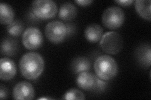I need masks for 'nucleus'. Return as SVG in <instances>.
Wrapping results in <instances>:
<instances>
[{"label": "nucleus", "instance_id": "nucleus-1", "mask_svg": "<svg viewBox=\"0 0 151 100\" xmlns=\"http://www.w3.org/2000/svg\"><path fill=\"white\" fill-rule=\"evenodd\" d=\"M45 63L42 56L35 52H30L23 55L20 61V70L23 77L28 79H35L42 74Z\"/></svg>", "mask_w": 151, "mask_h": 100}, {"label": "nucleus", "instance_id": "nucleus-2", "mask_svg": "<svg viewBox=\"0 0 151 100\" xmlns=\"http://www.w3.org/2000/svg\"><path fill=\"white\" fill-rule=\"evenodd\" d=\"M94 70L99 78L108 81L116 77L119 68L116 61L112 57L102 55L99 56L94 61Z\"/></svg>", "mask_w": 151, "mask_h": 100}, {"label": "nucleus", "instance_id": "nucleus-3", "mask_svg": "<svg viewBox=\"0 0 151 100\" xmlns=\"http://www.w3.org/2000/svg\"><path fill=\"white\" fill-rule=\"evenodd\" d=\"M78 87L86 91H95L101 92L105 89L106 83L101 80L97 76L89 71L79 73L76 79Z\"/></svg>", "mask_w": 151, "mask_h": 100}, {"label": "nucleus", "instance_id": "nucleus-4", "mask_svg": "<svg viewBox=\"0 0 151 100\" xmlns=\"http://www.w3.org/2000/svg\"><path fill=\"white\" fill-rule=\"evenodd\" d=\"M125 13L118 6H111L106 9L102 15V22L105 27L116 30L122 26L125 21Z\"/></svg>", "mask_w": 151, "mask_h": 100}, {"label": "nucleus", "instance_id": "nucleus-5", "mask_svg": "<svg viewBox=\"0 0 151 100\" xmlns=\"http://www.w3.org/2000/svg\"><path fill=\"white\" fill-rule=\"evenodd\" d=\"M101 49L109 55H116L122 50L124 41L122 36L115 31H109L104 34L100 40Z\"/></svg>", "mask_w": 151, "mask_h": 100}, {"label": "nucleus", "instance_id": "nucleus-6", "mask_svg": "<svg viewBox=\"0 0 151 100\" xmlns=\"http://www.w3.org/2000/svg\"><path fill=\"white\" fill-rule=\"evenodd\" d=\"M34 15L42 20L54 18L58 13V6L52 0H36L32 4Z\"/></svg>", "mask_w": 151, "mask_h": 100}, {"label": "nucleus", "instance_id": "nucleus-7", "mask_svg": "<svg viewBox=\"0 0 151 100\" xmlns=\"http://www.w3.org/2000/svg\"><path fill=\"white\" fill-rule=\"evenodd\" d=\"M67 26L60 21L49 22L45 26V34L50 42L53 43H60L63 42L67 36Z\"/></svg>", "mask_w": 151, "mask_h": 100}, {"label": "nucleus", "instance_id": "nucleus-8", "mask_svg": "<svg viewBox=\"0 0 151 100\" xmlns=\"http://www.w3.org/2000/svg\"><path fill=\"white\" fill-rule=\"evenodd\" d=\"M43 35L40 30L35 27L26 29L22 35V43L28 50H36L43 43Z\"/></svg>", "mask_w": 151, "mask_h": 100}, {"label": "nucleus", "instance_id": "nucleus-9", "mask_svg": "<svg viewBox=\"0 0 151 100\" xmlns=\"http://www.w3.org/2000/svg\"><path fill=\"white\" fill-rule=\"evenodd\" d=\"M35 90L29 82H21L15 85L13 89V98L14 99L30 100L34 98Z\"/></svg>", "mask_w": 151, "mask_h": 100}, {"label": "nucleus", "instance_id": "nucleus-10", "mask_svg": "<svg viewBox=\"0 0 151 100\" xmlns=\"http://www.w3.org/2000/svg\"><path fill=\"white\" fill-rule=\"evenodd\" d=\"M17 73V66L14 61L8 58L0 60V79L3 81L12 79Z\"/></svg>", "mask_w": 151, "mask_h": 100}, {"label": "nucleus", "instance_id": "nucleus-11", "mask_svg": "<svg viewBox=\"0 0 151 100\" xmlns=\"http://www.w3.org/2000/svg\"><path fill=\"white\" fill-rule=\"evenodd\" d=\"M136 58L139 63L144 68H149L151 64V48L149 44L140 46L136 50Z\"/></svg>", "mask_w": 151, "mask_h": 100}, {"label": "nucleus", "instance_id": "nucleus-12", "mask_svg": "<svg viewBox=\"0 0 151 100\" xmlns=\"http://www.w3.org/2000/svg\"><path fill=\"white\" fill-rule=\"evenodd\" d=\"M84 37L90 43H97L101 40L103 35V30L98 24L93 23L88 25L84 30Z\"/></svg>", "mask_w": 151, "mask_h": 100}, {"label": "nucleus", "instance_id": "nucleus-13", "mask_svg": "<svg viewBox=\"0 0 151 100\" xmlns=\"http://www.w3.org/2000/svg\"><path fill=\"white\" fill-rule=\"evenodd\" d=\"M77 8L71 3L67 2L61 5L59 11V17L62 20L71 21L77 16Z\"/></svg>", "mask_w": 151, "mask_h": 100}, {"label": "nucleus", "instance_id": "nucleus-14", "mask_svg": "<svg viewBox=\"0 0 151 100\" xmlns=\"http://www.w3.org/2000/svg\"><path fill=\"white\" fill-rule=\"evenodd\" d=\"M70 68L74 74L89 71L91 68V62L86 57L79 56L72 61Z\"/></svg>", "mask_w": 151, "mask_h": 100}, {"label": "nucleus", "instance_id": "nucleus-15", "mask_svg": "<svg viewBox=\"0 0 151 100\" xmlns=\"http://www.w3.org/2000/svg\"><path fill=\"white\" fill-rule=\"evenodd\" d=\"M18 51V43L16 40L9 38L4 39L1 44V53L8 56H13Z\"/></svg>", "mask_w": 151, "mask_h": 100}, {"label": "nucleus", "instance_id": "nucleus-16", "mask_svg": "<svg viewBox=\"0 0 151 100\" xmlns=\"http://www.w3.org/2000/svg\"><path fill=\"white\" fill-rule=\"evenodd\" d=\"M150 0H137L135 2V7L137 12L144 20L150 21Z\"/></svg>", "mask_w": 151, "mask_h": 100}, {"label": "nucleus", "instance_id": "nucleus-17", "mask_svg": "<svg viewBox=\"0 0 151 100\" xmlns=\"http://www.w3.org/2000/svg\"><path fill=\"white\" fill-rule=\"evenodd\" d=\"M15 12L9 4L0 3V21L1 24L9 25L13 21Z\"/></svg>", "mask_w": 151, "mask_h": 100}, {"label": "nucleus", "instance_id": "nucleus-18", "mask_svg": "<svg viewBox=\"0 0 151 100\" xmlns=\"http://www.w3.org/2000/svg\"><path fill=\"white\" fill-rule=\"evenodd\" d=\"M7 31L9 35L14 36H20L24 30V25L20 20H15L7 26Z\"/></svg>", "mask_w": 151, "mask_h": 100}, {"label": "nucleus", "instance_id": "nucleus-19", "mask_svg": "<svg viewBox=\"0 0 151 100\" xmlns=\"http://www.w3.org/2000/svg\"><path fill=\"white\" fill-rule=\"evenodd\" d=\"M63 99L68 100H83L85 99V96L83 93L80 91V90L75 88H72L69 89L68 91L64 94Z\"/></svg>", "mask_w": 151, "mask_h": 100}, {"label": "nucleus", "instance_id": "nucleus-20", "mask_svg": "<svg viewBox=\"0 0 151 100\" xmlns=\"http://www.w3.org/2000/svg\"><path fill=\"white\" fill-rule=\"evenodd\" d=\"M8 96V90L3 84L0 86V99H6Z\"/></svg>", "mask_w": 151, "mask_h": 100}, {"label": "nucleus", "instance_id": "nucleus-21", "mask_svg": "<svg viewBox=\"0 0 151 100\" xmlns=\"http://www.w3.org/2000/svg\"><path fill=\"white\" fill-rule=\"evenodd\" d=\"M115 2L122 6H129L134 3V1L133 0H119V1H115Z\"/></svg>", "mask_w": 151, "mask_h": 100}, {"label": "nucleus", "instance_id": "nucleus-22", "mask_svg": "<svg viewBox=\"0 0 151 100\" xmlns=\"http://www.w3.org/2000/svg\"><path fill=\"white\" fill-rule=\"evenodd\" d=\"M93 2V1H92V0H76V1H75V3H76L78 5L81 6H89Z\"/></svg>", "mask_w": 151, "mask_h": 100}, {"label": "nucleus", "instance_id": "nucleus-23", "mask_svg": "<svg viewBox=\"0 0 151 100\" xmlns=\"http://www.w3.org/2000/svg\"><path fill=\"white\" fill-rule=\"evenodd\" d=\"M51 98H40L38 99H50Z\"/></svg>", "mask_w": 151, "mask_h": 100}]
</instances>
